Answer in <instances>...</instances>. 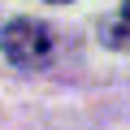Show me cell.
Listing matches in <instances>:
<instances>
[{
  "label": "cell",
  "mask_w": 130,
  "mask_h": 130,
  "mask_svg": "<svg viewBox=\"0 0 130 130\" xmlns=\"http://www.w3.org/2000/svg\"><path fill=\"white\" fill-rule=\"evenodd\" d=\"M0 48H5V56L13 65H22V70H39V65H48L52 56V30L35 18H18L9 22L5 30H0Z\"/></svg>",
  "instance_id": "6da1fadb"
},
{
  "label": "cell",
  "mask_w": 130,
  "mask_h": 130,
  "mask_svg": "<svg viewBox=\"0 0 130 130\" xmlns=\"http://www.w3.org/2000/svg\"><path fill=\"white\" fill-rule=\"evenodd\" d=\"M104 43H113V48H126L130 52V0L104 22Z\"/></svg>",
  "instance_id": "7a4b0ae2"
},
{
  "label": "cell",
  "mask_w": 130,
  "mask_h": 130,
  "mask_svg": "<svg viewBox=\"0 0 130 130\" xmlns=\"http://www.w3.org/2000/svg\"><path fill=\"white\" fill-rule=\"evenodd\" d=\"M56 5H70V0H56Z\"/></svg>",
  "instance_id": "3957f363"
}]
</instances>
